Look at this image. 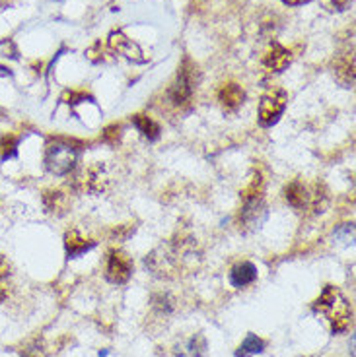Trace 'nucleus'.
Wrapping results in <instances>:
<instances>
[{
    "label": "nucleus",
    "mask_w": 356,
    "mask_h": 357,
    "mask_svg": "<svg viewBox=\"0 0 356 357\" xmlns=\"http://www.w3.org/2000/svg\"><path fill=\"white\" fill-rule=\"evenodd\" d=\"M80 144L74 140L55 138L47 144L45 150V167L51 175H69L76 167L80 158Z\"/></svg>",
    "instance_id": "nucleus-2"
},
{
    "label": "nucleus",
    "mask_w": 356,
    "mask_h": 357,
    "mask_svg": "<svg viewBox=\"0 0 356 357\" xmlns=\"http://www.w3.org/2000/svg\"><path fill=\"white\" fill-rule=\"evenodd\" d=\"M193 70H195V66H191L189 60H185L181 70H179L178 80L167 92L169 103L174 105V107H178V109H183V107H189L191 105V97H193V90H195Z\"/></svg>",
    "instance_id": "nucleus-4"
},
{
    "label": "nucleus",
    "mask_w": 356,
    "mask_h": 357,
    "mask_svg": "<svg viewBox=\"0 0 356 357\" xmlns=\"http://www.w3.org/2000/svg\"><path fill=\"white\" fill-rule=\"evenodd\" d=\"M43 206L51 216H62L69 210V196L60 190H47L43 195Z\"/></svg>",
    "instance_id": "nucleus-13"
},
{
    "label": "nucleus",
    "mask_w": 356,
    "mask_h": 357,
    "mask_svg": "<svg viewBox=\"0 0 356 357\" xmlns=\"http://www.w3.org/2000/svg\"><path fill=\"white\" fill-rule=\"evenodd\" d=\"M8 274H10V266H8V262L0 256V280H4Z\"/></svg>",
    "instance_id": "nucleus-21"
},
{
    "label": "nucleus",
    "mask_w": 356,
    "mask_h": 357,
    "mask_svg": "<svg viewBox=\"0 0 356 357\" xmlns=\"http://www.w3.org/2000/svg\"><path fill=\"white\" fill-rule=\"evenodd\" d=\"M288 103V93L281 88H273L265 93L259 103V125L265 128L273 127L278 123V119L283 116Z\"/></svg>",
    "instance_id": "nucleus-3"
},
{
    "label": "nucleus",
    "mask_w": 356,
    "mask_h": 357,
    "mask_svg": "<svg viewBox=\"0 0 356 357\" xmlns=\"http://www.w3.org/2000/svg\"><path fill=\"white\" fill-rule=\"evenodd\" d=\"M187 354L181 357H206V340L202 334H195L187 342Z\"/></svg>",
    "instance_id": "nucleus-16"
},
{
    "label": "nucleus",
    "mask_w": 356,
    "mask_h": 357,
    "mask_svg": "<svg viewBox=\"0 0 356 357\" xmlns=\"http://www.w3.org/2000/svg\"><path fill=\"white\" fill-rule=\"evenodd\" d=\"M244 99H246V93L237 84H224L218 90V101L222 103L226 111H236L237 107L244 103Z\"/></svg>",
    "instance_id": "nucleus-10"
},
{
    "label": "nucleus",
    "mask_w": 356,
    "mask_h": 357,
    "mask_svg": "<svg viewBox=\"0 0 356 357\" xmlns=\"http://www.w3.org/2000/svg\"><path fill=\"white\" fill-rule=\"evenodd\" d=\"M132 125L137 127V130L143 134L144 138H148V140L160 138V125L156 123L152 116L134 115L132 116Z\"/></svg>",
    "instance_id": "nucleus-14"
},
{
    "label": "nucleus",
    "mask_w": 356,
    "mask_h": 357,
    "mask_svg": "<svg viewBox=\"0 0 356 357\" xmlns=\"http://www.w3.org/2000/svg\"><path fill=\"white\" fill-rule=\"evenodd\" d=\"M94 247L95 241L84 239L78 231H69V233L64 235V249H67L69 258H76V256H80V254L88 253V251L94 249Z\"/></svg>",
    "instance_id": "nucleus-12"
},
{
    "label": "nucleus",
    "mask_w": 356,
    "mask_h": 357,
    "mask_svg": "<svg viewBox=\"0 0 356 357\" xmlns=\"http://www.w3.org/2000/svg\"><path fill=\"white\" fill-rule=\"evenodd\" d=\"M102 140H104L106 144L115 146L119 140H121V127H119V125H111V127H107L106 130H104V134H102Z\"/></svg>",
    "instance_id": "nucleus-18"
},
{
    "label": "nucleus",
    "mask_w": 356,
    "mask_h": 357,
    "mask_svg": "<svg viewBox=\"0 0 356 357\" xmlns=\"http://www.w3.org/2000/svg\"><path fill=\"white\" fill-rule=\"evenodd\" d=\"M22 357H45V356H43V349L37 346V344H34V346L25 347Z\"/></svg>",
    "instance_id": "nucleus-20"
},
{
    "label": "nucleus",
    "mask_w": 356,
    "mask_h": 357,
    "mask_svg": "<svg viewBox=\"0 0 356 357\" xmlns=\"http://www.w3.org/2000/svg\"><path fill=\"white\" fill-rule=\"evenodd\" d=\"M290 60H292V53L286 47L281 45V43L273 41L271 47H269V51L263 57V69L267 70V72H271V74L283 72L290 64Z\"/></svg>",
    "instance_id": "nucleus-8"
},
{
    "label": "nucleus",
    "mask_w": 356,
    "mask_h": 357,
    "mask_svg": "<svg viewBox=\"0 0 356 357\" xmlns=\"http://www.w3.org/2000/svg\"><path fill=\"white\" fill-rule=\"evenodd\" d=\"M313 311L325 317V321L331 326L333 334H341L348 330L353 323V309L344 295L333 286H325L318 301L313 303Z\"/></svg>",
    "instance_id": "nucleus-1"
},
{
    "label": "nucleus",
    "mask_w": 356,
    "mask_h": 357,
    "mask_svg": "<svg viewBox=\"0 0 356 357\" xmlns=\"http://www.w3.org/2000/svg\"><path fill=\"white\" fill-rule=\"evenodd\" d=\"M109 47L117 53V55H123L129 60H134V62H144L146 58L143 57V51L137 43H132V39H129L123 32H113L109 35Z\"/></svg>",
    "instance_id": "nucleus-9"
},
{
    "label": "nucleus",
    "mask_w": 356,
    "mask_h": 357,
    "mask_svg": "<svg viewBox=\"0 0 356 357\" xmlns=\"http://www.w3.org/2000/svg\"><path fill=\"white\" fill-rule=\"evenodd\" d=\"M333 74L344 88L355 86V47L343 49L333 60Z\"/></svg>",
    "instance_id": "nucleus-6"
},
{
    "label": "nucleus",
    "mask_w": 356,
    "mask_h": 357,
    "mask_svg": "<svg viewBox=\"0 0 356 357\" xmlns=\"http://www.w3.org/2000/svg\"><path fill=\"white\" fill-rule=\"evenodd\" d=\"M257 280V268L251 264V262H241V264H236L230 272V284L234 288H246Z\"/></svg>",
    "instance_id": "nucleus-11"
},
{
    "label": "nucleus",
    "mask_w": 356,
    "mask_h": 357,
    "mask_svg": "<svg viewBox=\"0 0 356 357\" xmlns=\"http://www.w3.org/2000/svg\"><path fill=\"white\" fill-rule=\"evenodd\" d=\"M281 2H285L288 6H300V4H308L311 0H281Z\"/></svg>",
    "instance_id": "nucleus-22"
},
{
    "label": "nucleus",
    "mask_w": 356,
    "mask_h": 357,
    "mask_svg": "<svg viewBox=\"0 0 356 357\" xmlns=\"http://www.w3.org/2000/svg\"><path fill=\"white\" fill-rule=\"evenodd\" d=\"M132 276V262L131 258L121 251H109L107 254L106 264V280L115 284V286H123L129 282Z\"/></svg>",
    "instance_id": "nucleus-5"
},
{
    "label": "nucleus",
    "mask_w": 356,
    "mask_h": 357,
    "mask_svg": "<svg viewBox=\"0 0 356 357\" xmlns=\"http://www.w3.org/2000/svg\"><path fill=\"white\" fill-rule=\"evenodd\" d=\"M16 148H18V138L14 136H4L0 140V160H8L16 156Z\"/></svg>",
    "instance_id": "nucleus-17"
},
{
    "label": "nucleus",
    "mask_w": 356,
    "mask_h": 357,
    "mask_svg": "<svg viewBox=\"0 0 356 357\" xmlns=\"http://www.w3.org/2000/svg\"><path fill=\"white\" fill-rule=\"evenodd\" d=\"M325 4H327V8L329 10H346L348 8V4H353V0H325Z\"/></svg>",
    "instance_id": "nucleus-19"
},
{
    "label": "nucleus",
    "mask_w": 356,
    "mask_h": 357,
    "mask_svg": "<svg viewBox=\"0 0 356 357\" xmlns=\"http://www.w3.org/2000/svg\"><path fill=\"white\" fill-rule=\"evenodd\" d=\"M107 183H109V177H107L106 169L102 163H97L78 175L74 186L80 190H88V193H102V190H106Z\"/></svg>",
    "instance_id": "nucleus-7"
},
{
    "label": "nucleus",
    "mask_w": 356,
    "mask_h": 357,
    "mask_svg": "<svg viewBox=\"0 0 356 357\" xmlns=\"http://www.w3.org/2000/svg\"><path fill=\"white\" fill-rule=\"evenodd\" d=\"M265 347H267L265 340H261L257 334H248L236 349V357H253L257 354H263Z\"/></svg>",
    "instance_id": "nucleus-15"
}]
</instances>
